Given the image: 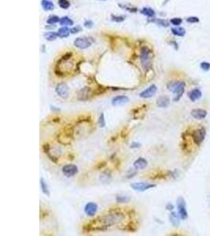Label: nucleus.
Segmentation results:
<instances>
[{
	"instance_id": "15",
	"label": "nucleus",
	"mask_w": 210,
	"mask_h": 236,
	"mask_svg": "<svg viewBox=\"0 0 210 236\" xmlns=\"http://www.w3.org/2000/svg\"><path fill=\"white\" fill-rule=\"evenodd\" d=\"M97 211H98V205L94 202H89L84 208V212L88 216H94Z\"/></svg>"
},
{
	"instance_id": "37",
	"label": "nucleus",
	"mask_w": 210,
	"mask_h": 236,
	"mask_svg": "<svg viewBox=\"0 0 210 236\" xmlns=\"http://www.w3.org/2000/svg\"><path fill=\"white\" fill-rule=\"evenodd\" d=\"M187 21L189 23H197V22L199 21V19L196 17H190L187 19Z\"/></svg>"
},
{
	"instance_id": "9",
	"label": "nucleus",
	"mask_w": 210,
	"mask_h": 236,
	"mask_svg": "<svg viewBox=\"0 0 210 236\" xmlns=\"http://www.w3.org/2000/svg\"><path fill=\"white\" fill-rule=\"evenodd\" d=\"M78 168L76 165H73V164H69V165H65L62 168V173L65 175L66 177L69 178V177H73V176H76L78 173Z\"/></svg>"
},
{
	"instance_id": "14",
	"label": "nucleus",
	"mask_w": 210,
	"mask_h": 236,
	"mask_svg": "<svg viewBox=\"0 0 210 236\" xmlns=\"http://www.w3.org/2000/svg\"><path fill=\"white\" fill-rule=\"evenodd\" d=\"M129 102V98L128 96L125 95H118V96L114 97L112 99V105L113 106H121V105H125Z\"/></svg>"
},
{
	"instance_id": "40",
	"label": "nucleus",
	"mask_w": 210,
	"mask_h": 236,
	"mask_svg": "<svg viewBox=\"0 0 210 236\" xmlns=\"http://www.w3.org/2000/svg\"><path fill=\"white\" fill-rule=\"evenodd\" d=\"M140 147H141V144L139 143H136V142H134V143H132L131 148H139Z\"/></svg>"
},
{
	"instance_id": "41",
	"label": "nucleus",
	"mask_w": 210,
	"mask_h": 236,
	"mask_svg": "<svg viewBox=\"0 0 210 236\" xmlns=\"http://www.w3.org/2000/svg\"><path fill=\"white\" fill-rule=\"evenodd\" d=\"M173 209H174V205H172V204L168 203L166 205V209H167V210L172 211V210H173Z\"/></svg>"
},
{
	"instance_id": "17",
	"label": "nucleus",
	"mask_w": 210,
	"mask_h": 236,
	"mask_svg": "<svg viewBox=\"0 0 210 236\" xmlns=\"http://www.w3.org/2000/svg\"><path fill=\"white\" fill-rule=\"evenodd\" d=\"M202 96V92L198 88H194L188 92V98L191 102H196L197 100H199Z\"/></svg>"
},
{
	"instance_id": "35",
	"label": "nucleus",
	"mask_w": 210,
	"mask_h": 236,
	"mask_svg": "<svg viewBox=\"0 0 210 236\" xmlns=\"http://www.w3.org/2000/svg\"><path fill=\"white\" fill-rule=\"evenodd\" d=\"M200 67L204 71H208L210 69V63L207 62H202L200 65Z\"/></svg>"
},
{
	"instance_id": "31",
	"label": "nucleus",
	"mask_w": 210,
	"mask_h": 236,
	"mask_svg": "<svg viewBox=\"0 0 210 236\" xmlns=\"http://www.w3.org/2000/svg\"><path fill=\"white\" fill-rule=\"evenodd\" d=\"M58 6L62 9H68L70 6L69 0H58Z\"/></svg>"
},
{
	"instance_id": "10",
	"label": "nucleus",
	"mask_w": 210,
	"mask_h": 236,
	"mask_svg": "<svg viewBox=\"0 0 210 236\" xmlns=\"http://www.w3.org/2000/svg\"><path fill=\"white\" fill-rule=\"evenodd\" d=\"M55 92L58 96L62 98H66L69 96V86L65 83H60L55 87Z\"/></svg>"
},
{
	"instance_id": "33",
	"label": "nucleus",
	"mask_w": 210,
	"mask_h": 236,
	"mask_svg": "<svg viewBox=\"0 0 210 236\" xmlns=\"http://www.w3.org/2000/svg\"><path fill=\"white\" fill-rule=\"evenodd\" d=\"M182 19L181 18H179V17H174V18H172L171 19L170 22L173 25L175 26H179L180 25L182 24Z\"/></svg>"
},
{
	"instance_id": "34",
	"label": "nucleus",
	"mask_w": 210,
	"mask_h": 236,
	"mask_svg": "<svg viewBox=\"0 0 210 236\" xmlns=\"http://www.w3.org/2000/svg\"><path fill=\"white\" fill-rule=\"evenodd\" d=\"M112 21L116 22H122L125 20L124 16H116V15H112L111 16Z\"/></svg>"
},
{
	"instance_id": "27",
	"label": "nucleus",
	"mask_w": 210,
	"mask_h": 236,
	"mask_svg": "<svg viewBox=\"0 0 210 236\" xmlns=\"http://www.w3.org/2000/svg\"><path fill=\"white\" fill-rule=\"evenodd\" d=\"M40 186H41V189L43 193H44V194H46V195H47V196H49L50 195L49 189H48V187H47V183H46L45 180H44L43 178L40 179Z\"/></svg>"
},
{
	"instance_id": "28",
	"label": "nucleus",
	"mask_w": 210,
	"mask_h": 236,
	"mask_svg": "<svg viewBox=\"0 0 210 236\" xmlns=\"http://www.w3.org/2000/svg\"><path fill=\"white\" fill-rule=\"evenodd\" d=\"M131 198L127 195H116V201L118 203H127L130 202Z\"/></svg>"
},
{
	"instance_id": "16",
	"label": "nucleus",
	"mask_w": 210,
	"mask_h": 236,
	"mask_svg": "<svg viewBox=\"0 0 210 236\" xmlns=\"http://www.w3.org/2000/svg\"><path fill=\"white\" fill-rule=\"evenodd\" d=\"M207 111L203 109H194L190 111V115H191L194 119L197 120H202L205 119L207 116Z\"/></svg>"
},
{
	"instance_id": "30",
	"label": "nucleus",
	"mask_w": 210,
	"mask_h": 236,
	"mask_svg": "<svg viewBox=\"0 0 210 236\" xmlns=\"http://www.w3.org/2000/svg\"><path fill=\"white\" fill-rule=\"evenodd\" d=\"M60 20H61V18H60L59 17L55 16V15H52V16L48 17L47 22L48 24H51V25H54V24H57L58 23V22H60Z\"/></svg>"
},
{
	"instance_id": "23",
	"label": "nucleus",
	"mask_w": 210,
	"mask_h": 236,
	"mask_svg": "<svg viewBox=\"0 0 210 236\" xmlns=\"http://www.w3.org/2000/svg\"><path fill=\"white\" fill-rule=\"evenodd\" d=\"M172 34H174L176 36H184L185 34H186V30L185 29L182 27H179V26H176L175 28H172Z\"/></svg>"
},
{
	"instance_id": "12",
	"label": "nucleus",
	"mask_w": 210,
	"mask_h": 236,
	"mask_svg": "<svg viewBox=\"0 0 210 236\" xmlns=\"http://www.w3.org/2000/svg\"><path fill=\"white\" fill-rule=\"evenodd\" d=\"M157 91H158V87L155 84H152L149 87H147V89L142 91L139 94V96L142 98H151V97H153L156 94Z\"/></svg>"
},
{
	"instance_id": "5",
	"label": "nucleus",
	"mask_w": 210,
	"mask_h": 236,
	"mask_svg": "<svg viewBox=\"0 0 210 236\" xmlns=\"http://www.w3.org/2000/svg\"><path fill=\"white\" fill-rule=\"evenodd\" d=\"M206 135V130L204 127H200L192 131L191 138L194 143L197 146H200L205 140Z\"/></svg>"
},
{
	"instance_id": "20",
	"label": "nucleus",
	"mask_w": 210,
	"mask_h": 236,
	"mask_svg": "<svg viewBox=\"0 0 210 236\" xmlns=\"http://www.w3.org/2000/svg\"><path fill=\"white\" fill-rule=\"evenodd\" d=\"M180 219L181 218L179 216V213H176V212H171L170 215H169V220L174 227H178L179 225Z\"/></svg>"
},
{
	"instance_id": "29",
	"label": "nucleus",
	"mask_w": 210,
	"mask_h": 236,
	"mask_svg": "<svg viewBox=\"0 0 210 236\" xmlns=\"http://www.w3.org/2000/svg\"><path fill=\"white\" fill-rule=\"evenodd\" d=\"M111 179V174L109 172H104V173H101V175L100 176V180H101L102 183L105 184V183H108V182Z\"/></svg>"
},
{
	"instance_id": "4",
	"label": "nucleus",
	"mask_w": 210,
	"mask_h": 236,
	"mask_svg": "<svg viewBox=\"0 0 210 236\" xmlns=\"http://www.w3.org/2000/svg\"><path fill=\"white\" fill-rule=\"evenodd\" d=\"M139 59L144 70H149L152 66V51L147 47H143L140 49Z\"/></svg>"
},
{
	"instance_id": "2",
	"label": "nucleus",
	"mask_w": 210,
	"mask_h": 236,
	"mask_svg": "<svg viewBox=\"0 0 210 236\" xmlns=\"http://www.w3.org/2000/svg\"><path fill=\"white\" fill-rule=\"evenodd\" d=\"M73 57L71 53H67L58 61L55 66V73L57 75L65 76L73 70L75 66Z\"/></svg>"
},
{
	"instance_id": "42",
	"label": "nucleus",
	"mask_w": 210,
	"mask_h": 236,
	"mask_svg": "<svg viewBox=\"0 0 210 236\" xmlns=\"http://www.w3.org/2000/svg\"><path fill=\"white\" fill-rule=\"evenodd\" d=\"M98 1H106V0H98Z\"/></svg>"
},
{
	"instance_id": "11",
	"label": "nucleus",
	"mask_w": 210,
	"mask_h": 236,
	"mask_svg": "<svg viewBox=\"0 0 210 236\" xmlns=\"http://www.w3.org/2000/svg\"><path fill=\"white\" fill-rule=\"evenodd\" d=\"M74 45L81 50L87 49L91 46V42L85 37H78L74 40Z\"/></svg>"
},
{
	"instance_id": "8",
	"label": "nucleus",
	"mask_w": 210,
	"mask_h": 236,
	"mask_svg": "<svg viewBox=\"0 0 210 236\" xmlns=\"http://www.w3.org/2000/svg\"><path fill=\"white\" fill-rule=\"evenodd\" d=\"M130 187L136 191L139 192H143L147 190L152 189L156 187V184H148V183H143V182H139V183H133L130 185Z\"/></svg>"
},
{
	"instance_id": "25",
	"label": "nucleus",
	"mask_w": 210,
	"mask_h": 236,
	"mask_svg": "<svg viewBox=\"0 0 210 236\" xmlns=\"http://www.w3.org/2000/svg\"><path fill=\"white\" fill-rule=\"evenodd\" d=\"M140 13L143 15H145V16L148 17H153L155 15V12H154V10L149 7L143 8V9L140 10Z\"/></svg>"
},
{
	"instance_id": "24",
	"label": "nucleus",
	"mask_w": 210,
	"mask_h": 236,
	"mask_svg": "<svg viewBox=\"0 0 210 236\" xmlns=\"http://www.w3.org/2000/svg\"><path fill=\"white\" fill-rule=\"evenodd\" d=\"M60 25L62 26H72L73 25V21L71 18H69V17H63L60 20Z\"/></svg>"
},
{
	"instance_id": "21",
	"label": "nucleus",
	"mask_w": 210,
	"mask_h": 236,
	"mask_svg": "<svg viewBox=\"0 0 210 236\" xmlns=\"http://www.w3.org/2000/svg\"><path fill=\"white\" fill-rule=\"evenodd\" d=\"M41 5L42 7H43V9H44V10L51 11L55 9V5H54V3H53L51 1H49V0H42Z\"/></svg>"
},
{
	"instance_id": "3",
	"label": "nucleus",
	"mask_w": 210,
	"mask_h": 236,
	"mask_svg": "<svg viewBox=\"0 0 210 236\" xmlns=\"http://www.w3.org/2000/svg\"><path fill=\"white\" fill-rule=\"evenodd\" d=\"M185 87H186V83L184 81H181V80L171 81L167 85L168 90L172 91L174 94V102H178L183 97L185 91Z\"/></svg>"
},
{
	"instance_id": "36",
	"label": "nucleus",
	"mask_w": 210,
	"mask_h": 236,
	"mask_svg": "<svg viewBox=\"0 0 210 236\" xmlns=\"http://www.w3.org/2000/svg\"><path fill=\"white\" fill-rule=\"evenodd\" d=\"M156 23H158V25L161 26H165V27H168L169 26V23L165 20H161V19H159V20L156 21Z\"/></svg>"
},
{
	"instance_id": "6",
	"label": "nucleus",
	"mask_w": 210,
	"mask_h": 236,
	"mask_svg": "<svg viewBox=\"0 0 210 236\" xmlns=\"http://www.w3.org/2000/svg\"><path fill=\"white\" fill-rule=\"evenodd\" d=\"M73 128L68 127L65 128L64 129L63 132H60L58 136V140L59 143H61L62 144L64 145H67V144L70 143V141L73 138Z\"/></svg>"
},
{
	"instance_id": "18",
	"label": "nucleus",
	"mask_w": 210,
	"mask_h": 236,
	"mask_svg": "<svg viewBox=\"0 0 210 236\" xmlns=\"http://www.w3.org/2000/svg\"><path fill=\"white\" fill-rule=\"evenodd\" d=\"M156 104H157V105L160 108H166L168 107L169 105V104H170V98H169V96H166V95L160 96L159 98L157 99Z\"/></svg>"
},
{
	"instance_id": "19",
	"label": "nucleus",
	"mask_w": 210,
	"mask_h": 236,
	"mask_svg": "<svg viewBox=\"0 0 210 236\" xmlns=\"http://www.w3.org/2000/svg\"><path fill=\"white\" fill-rule=\"evenodd\" d=\"M148 165V162L146 160L145 158H139L137 160L135 161L133 166L136 170H143L145 169Z\"/></svg>"
},
{
	"instance_id": "26",
	"label": "nucleus",
	"mask_w": 210,
	"mask_h": 236,
	"mask_svg": "<svg viewBox=\"0 0 210 236\" xmlns=\"http://www.w3.org/2000/svg\"><path fill=\"white\" fill-rule=\"evenodd\" d=\"M58 37V32H48L44 34V38L48 41H54L56 40Z\"/></svg>"
},
{
	"instance_id": "13",
	"label": "nucleus",
	"mask_w": 210,
	"mask_h": 236,
	"mask_svg": "<svg viewBox=\"0 0 210 236\" xmlns=\"http://www.w3.org/2000/svg\"><path fill=\"white\" fill-rule=\"evenodd\" d=\"M91 95H92V90L90 87H85L79 91L77 98L80 101H86L88 100Z\"/></svg>"
},
{
	"instance_id": "7",
	"label": "nucleus",
	"mask_w": 210,
	"mask_h": 236,
	"mask_svg": "<svg viewBox=\"0 0 210 236\" xmlns=\"http://www.w3.org/2000/svg\"><path fill=\"white\" fill-rule=\"evenodd\" d=\"M176 205H177L178 213H179L180 218L182 220H187L188 218V212L187 210V206H186V202H185L184 198L183 197L178 198Z\"/></svg>"
},
{
	"instance_id": "38",
	"label": "nucleus",
	"mask_w": 210,
	"mask_h": 236,
	"mask_svg": "<svg viewBox=\"0 0 210 236\" xmlns=\"http://www.w3.org/2000/svg\"><path fill=\"white\" fill-rule=\"evenodd\" d=\"M81 31V28L80 26H76V27H73V29H70V32L73 33V34H76V33L80 32Z\"/></svg>"
},
{
	"instance_id": "32",
	"label": "nucleus",
	"mask_w": 210,
	"mask_h": 236,
	"mask_svg": "<svg viewBox=\"0 0 210 236\" xmlns=\"http://www.w3.org/2000/svg\"><path fill=\"white\" fill-rule=\"evenodd\" d=\"M98 125L100 128H104L105 126V116H104V113H101L100 114L99 117H98Z\"/></svg>"
},
{
	"instance_id": "22",
	"label": "nucleus",
	"mask_w": 210,
	"mask_h": 236,
	"mask_svg": "<svg viewBox=\"0 0 210 236\" xmlns=\"http://www.w3.org/2000/svg\"><path fill=\"white\" fill-rule=\"evenodd\" d=\"M70 33V30L67 27H65V26L61 27L58 31V36L61 37V38H66V37L69 36Z\"/></svg>"
},
{
	"instance_id": "1",
	"label": "nucleus",
	"mask_w": 210,
	"mask_h": 236,
	"mask_svg": "<svg viewBox=\"0 0 210 236\" xmlns=\"http://www.w3.org/2000/svg\"><path fill=\"white\" fill-rule=\"evenodd\" d=\"M125 215L123 212L114 211L104 216H98L95 220H93V221L89 223L87 227H84V230L86 229L87 231H104L123 221Z\"/></svg>"
},
{
	"instance_id": "39",
	"label": "nucleus",
	"mask_w": 210,
	"mask_h": 236,
	"mask_svg": "<svg viewBox=\"0 0 210 236\" xmlns=\"http://www.w3.org/2000/svg\"><path fill=\"white\" fill-rule=\"evenodd\" d=\"M83 25L86 28H91L93 26V22L90 20L86 21L84 22V24H83Z\"/></svg>"
}]
</instances>
